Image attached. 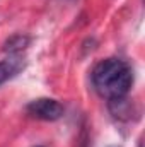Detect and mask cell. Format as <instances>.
Returning a JSON list of instances; mask_svg holds the SVG:
<instances>
[{
    "mask_svg": "<svg viewBox=\"0 0 145 147\" xmlns=\"http://www.w3.org/2000/svg\"><path fill=\"white\" fill-rule=\"evenodd\" d=\"M92 86L96 92L108 99L125 98L133 86V69L123 58H106L101 60L91 74Z\"/></svg>",
    "mask_w": 145,
    "mask_h": 147,
    "instance_id": "cell-1",
    "label": "cell"
},
{
    "mask_svg": "<svg viewBox=\"0 0 145 147\" xmlns=\"http://www.w3.org/2000/svg\"><path fill=\"white\" fill-rule=\"evenodd\" d=\"M26 111H28V115H31L33 118H38V120L56 121L63 116L65 108L60 101H56L53 98H38L26 105Z\"/></svg>",
    "mask_w": 145,
    "mask_h": 147,
    "instance_id": "cell-2",
    "label": "cell"
},
{
    "mask_svg": "<svg viewBox=\"0 0 145 147\" xmlns=\"http://www.w3.org/2000/svg\"><path fill=\"white\" fill-rule=\"evenodd\" d=\"M24 67H26V60L22 55H9L7 58L0 60V86L14 79L19 72H22Z\"/></svg>",
    "mask_w": 145,
    "mask_h": 147,
    "instance_id": "cell-3",
    "label": "cell"
},
{
    "mask_svg": "<svg viewBox=\"0 0 145 147\" xmlns=\"http://www.w3.org/2000/svg\"><path fill=\"white\" fill-rule=\"evenodd\" d=\"M31 43V38L26 34H14L3 43V51L9 55H21Z\"/></svg>",
    "mask_w": 145,
    "mask_h": 147,
    "instance_id": "cell-4",
    "label": "cell"
},
{
    "mask_svg": "<svg viewBox=\"0 0 145 147\" xmlns=\"http://www.w3.org/2000/svg\"><path fill=\"white\" fill-rule=\"evenodd\" d=\"M109 103V111L119 118V120H128L130 115H132V103L125 98H118V99H113V101H108Z\"/></svg>",
    "mask_w": 145,
    "mask_h": 147,
    "instance_id": "cell-5",
    "label": "cell"
},
{
    "mask_svg": "<svg viewBox=\"0 0 145 147\" xmlns=\"http://www.w3.org/2000/svg\"><path fill=\"white\" fill-rule=\"evenodd\" d=\"M137 147H144V146H142V142H138V146H137Z\"/></svg>",
    "mask_w": 145,
    "mask_h": 147,
    "instance_id": "cell-6",
    "label": "cell"
},
{
    "mask_svg": "<svg viewBox=\"0 0 145 147\" xmlns=\"http://www.w3.org/2000/svg\"><path fill=\"white\" fill-rule=\"evenodd\" d=\"M109 147H119V146H109Z\"/></svg>",
    "mask_w": 145,
    "mask_h": 147,
    "instance_id": "cell-7",
    "label": "cell"
},
{
    "mask_svg": "<svg viewBox=\"0 0 145 147\" xmlns=\"http://www.w3.org/2000/svg\"><path fill=\"white\" fill-rule=\"evenodd\" d=\"M38 147H43V146H38Z\"/></svg>",
    "mask_w": 145,
    "mask_h": 147,
    "instance_id": "cell-8",
    "label": "cell"
}]
</instances>
